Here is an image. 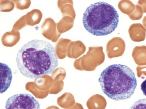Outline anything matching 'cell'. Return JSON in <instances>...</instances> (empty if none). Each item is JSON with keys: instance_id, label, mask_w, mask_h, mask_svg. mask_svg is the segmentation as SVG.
<instances>
[{"instance_id": "cell-1", "label": "cell", "mask_w": 146, "mask_h": 109, "mask_svg": "<svg viewBox=\"0 0 146 109\" xmlns=\"http://www.w3.org/2000/svg\"><path fill=\"white\" fill-rule=\"evenodd\" d=\"M16 60L19 72L32 79L50 74L58 64L54 47L42 40H32L25 44L18 51Z\"/></svg>"}, {"instance_id": "cell-2", "label": "cell", "mask_w": 146, "mask_h": 109, "mask_svg": "<svg viewBox=\"0 0 146 109\" xmlns=\"http://www.w3.org/2000/svg\"><path fill=\"white\" fill-rule=\"evenodd\" d=\"M98 81L103 93L116 101L131 98L137 86L135 73L127 66L120 64L111 65L105 69Z\"/></svg>"}, {"instance_id": "cell-3", "label": "cell", "mask_w": 146, "mask_h": 109, "mask_svg": "<svg viewBox=\"0 0 146 109\" xmlns=\"http://www.w3.org/2000/svg\"><path fill=\"white\" fill-rule=\"evenodd\" d=\"M119 14L112 5L105 2H98L87 8L83 14L85 28L94 35H107L118 25Z\"/></svg>"}, {"instance_id": "cell-4", "label": "cell", "mask_w": 146, "mask_h": 109, "mask_svg": "<svg viewBox=\"0 0 146 109\" xmlns=\"http://www.w3.org/2000/svg\"><path fill=\"white\" fill-rule=\"evenodd\" d=\"M5 109H40L38 101L27 93L14 95L8 98Z\"/></svg>"}, {"instance_id": "cell-5", "label": "cell", "mask_w": 146, "mask_h": 109, "mask_svg": "<svg viewBox=\"0 0 146 109\" xmlns=\"http://www.w3.org/2000/svg\"><path fill=\"white\" fill-rule=\"evenodd\" d=\"M1 93H4L10 87L12 80L11 69L6 64L1 63Z\"/></svg>"}, {"instance_id": "cell-6", "label": "cell", "mask_w": 146, "mask_h": 109, "mask_svg": "<svg viewBox=\"0 0 146 109\" xmlns=\"http://www.w3.org/2000/svg\"><path fill=\"white\" fill-rule=\"evenodd\" d=\"M130 109H146V98L139 100L136 101Z\"/></svg>"}, {"instance_id": "cell-7", "label": "cell", "mask_w": 146, "mask_h": 109, "mask_svg": "<svg viewBox=\"0 0 146 109\" xmlns=\"http://www.w3.org/2000/svg\"><path fill=\"white\" fill-rule=\"evenodd\" d=\"M141 89L143 94L146 97V79L142 83L141 85Z\"/></svg>"}]
</instances>
